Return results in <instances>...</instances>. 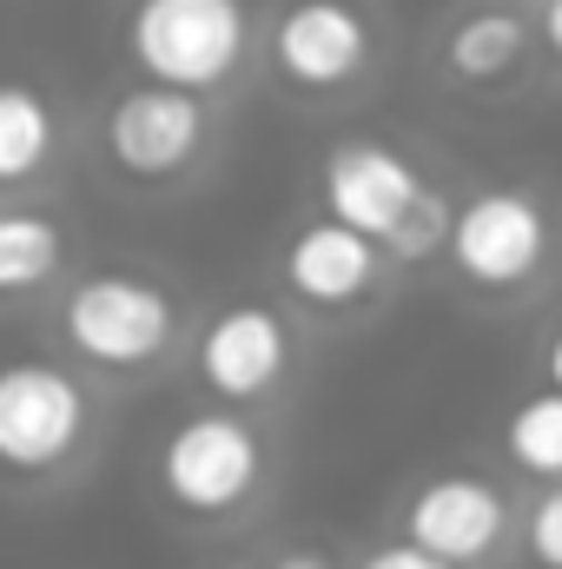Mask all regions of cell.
I'll return each instance as SVG.
<instances>
[{
	"mask_svg": "<svg viewBox=\"0 0 562 569\" xmlns=\"http://www.w3.org/2000/svg\"><path fill=\"white\" fill-rule=\"evenodd\" d=\"M536 40H543V53L562 67V0H536Z\"/></svg>",
	"mask_w": 562,
	"mask_h": 569,
	"instance_id": "cell-18",
	"label": "cell"
},
{
	"mask_svg": "<svg viewBox=\"0 0 562 569\" xmlns=\"http://www.w3.org/2000/svg\"><path fill=\"white\" fill-rule=\"evenodd\" d=\"M219 140V113L212 100L199 93H172V87H152L133 80L107 100L100 113V146H107V166L133 186H179L185 172L205 166V152Z\"/></svg>",
	"mask_w": 562,
	"mask_h": 569,
	"instance_id": "cell-7",
	"label": "cell"
},
{
	"mask_svg": "<svg viewBox=\"0 0 562 569\" xmlns=\"http://www.w3.org/2000/svg\"><path fill=\"white\" fill-rule=\"evenodd\" d=\"M556 259V212L536 186H476L456 199L443 266L476 298H523Z\"/></svg>",
	"mask_w": 562,
	"mask_h": 569,
	"instance_id": "cell-5",
	"label": "cell"
},
{
	"mask_svg": "<svg viewBox=\"0 0 562 569\" xmlns=\"http://www.w3.org/2000/svg\"><path fill=\"white\" fill-rule=\"evenodd\" d=\"M503 457L536 477L543 490L562 483V391H523L510 411H503V430H496Z\"/></svg>",
	"mask_w": 562,
	"mask_h": 569,
	"instance_id": "cell-15",
	"label": "cell"
},
{
	"mask_svg": "<svg viewBox=\"0 0 562 569\" xmlns=\"http://www.w3.org/2000/svg\"><path fill=\"white\" fill-rule=\"evenodd\" d=\"M67 272V219L33 199H7L0 212V298L27 305L33 291L60 284Z\"/></svg>",
	"mask_w": 562,
	"mask_h": 569,
	"instance_id": "cell-13",
	"label": "cell"
},
{
	"mask_svg": "<svg viewBox=\"0 0 562 569\" xmlns=\"http://www.w3.org/2000/svg\"><path fill=\"white\" fill-rule=\"evenodd\" d=\"M404 537L450 569H490L510 537H523V510L483 470H436L404 497Z\"/></svg>",
	"mask_w": 562,
	"mask_h": 569,
	"instance_id": "cell-10",
	"label": "cell"
},
{
	"mask_svg": "<svg viewBox=\"0 0 562 569\" xmlns=\"http://www.w3.org/2000/svg\"><path fill=\"white\" fill-rule=\"evenodd\" d=\"M225 569H272V563H225Z\"/></svg>",
	"mask_w": 562,
	"mask_h": 569,
	"instance_id": "cell-21",
	"label": "cell"
},
{
	"mask_svg": "<svg viewBox=\"0 0 562 569\" xmlns=\"http://www.w3.org/2000/svg\"><path fill=\"white\" fill-rule=\"evenodd\" d=\"M100 430V398L60 358H13L0 371V463L13 483H60Z\"/></svg>",
	"mask_w": 562,
	"mask_h": 569,
	"instance_id": "cell-6",
	"label": "cell"
},
{
	"mask_svg": "<svg viewBox=\"0 0 562 569\" xmlns=\"http://www.w3.org/2000/svg\"><path fill=\"white\" fill-rule=\"evenodd\" d=\"M67 146V113L53 93H40L33 80H13L0 93V186L13 199H27V186L60 159Z\"/></svg>",
	"mask_w": 562,
	"mask_h": 569,
	"instance_id": "cell-14",
	"label": "cell"
},
{
	"mask_svg": "<svg viewBox=\"0 0 562 569\" xmlns=\"http://www.w3.org/2000/svg\"><path fill=\"white\" fill-rule=\"evenodd\" d=\"M384 33L364 0H284L265 33V60L291 93H351L378 73Z\"/></svg>",
	"mask_w": 562,
	"mask_h": 569,
	"instance_id": "cell-8",
	"label": "cell"
},
{
	"mask_svg": "<svg viewBox=\"0 0 562 569\" xmlns=\"http://www.w3.org/2000/svg\"><path fill=\"white\" fill-rule=\"evenodd\" d=\"M516 550H523V563L530 569H562V483H550V490L530 497Z\"/></svg>",
	"mask_w": 562,
	"mask_h": 569,
	"instance_id": "cell-16",
	"label": "cell"
},
{
	"mask_svg": "<svg viewBox=\"0 0 562 569\" xmlns=\"http://www.w3.org/2000/svg\"><path fill=\"white\" fill-rule=\"evenodd\" d=\"M152 483L179 517L232 523L272 490V430L232 405H199L165 425L152 450Z\"/></svg>",
	"mask_w": 562,
	"mask_h": 569,
	"instance_id": "cell-2",
	"label": "cell"
},
{
	"mask_svg": "<svg viewBox=\"0 0 562 569\" xmlns=\"http://www.w3.org/2000/svg\"><path fill=\"white\" fill-rule=\"evenodd\" d=\"M272 569H331V557H324V550H279Z\"/></svg>",
	"mask_w": 562,
	"mask_h": 569,
	"instance_id": "cell-20",
	"label": "cell"
},
{
	"mask_svg": "<svg viewBox=\"0 0 562 569\" xmlns=\"http://www.w3.org/2000/svg\"><path fill=\"white\" fill-rule=\"evenodd\" d=\"M192 365L219 405L252 411V405L279 398L284 378L298 371V331L272 298H232L199 325Z\"/></svg>",
	"mask_w": 562,
	"mask_h": 569,
	"instance_id": "cell-9",
	"label": "cell"
},
{
	"mask_svg": "<svg viewBox=\"0 0 562 569\" xmlns=\"http://www.w3.org/2000/svg\"><path fill=\"white\" fill-rule=\"evenodd\" d=\"M53 331L80 365H93L107 378H145L179 351L185 311H179L165 279L107 266V272H87L60 291Z\"/></svg>",
	"mask_w": 562,
	"mask_h": 569,
	"instance_id": "cell-3",
	"label": "cell"
},
{
	"mask_svg": "<svg viewBox=\"0 0 562 569\" xmlns=\"http://www.w3.org/2000/svg\"><path fill=\"white\" fill-rule=\"evenodd\" d=\"M318 199H324V219L364 232L398 266L443 252L450 219H456V206L443 199V186L430 179L418 152L378 133H351L318 159Z\"/></svg>",
	"mask_w": 562,
	"mask_h": 569,
	"instance_id": "cell-1",
	"label": "cell"
},
{
	"mask_svg": "<svg viewBox=\"0 0 562 569\" xmlns=\"http://www.w3.org/2000/svg\"><path fill=\"white\" fill-rule=\"evenodd\" d=\"M259 20L252 0H133L127 7V60L133 73L172 93H225L252 60Z\"/></svg>",
	"mask_w": 562,
	"mask_h": 569,
	"instance_id": "cell-4",
	"label": "cell"
},
{
	"mask_svg": "<svg viewBox=\"0 0 562 569\" xmlns=\"http://www.w3.org/2000/svg\"><path fill=\"white\" fill-rule=\"evenodd\" d=\"M536 7H516V0H476L463 7L443 40H436V73L443 87H463V93H490L503 80H516L536 53Z\"/></svg>",
	"mask_w": 562,
	"mask_h": 569,
	"instance_id": "cell-12",
	"label": "cell"
},
{
	"mask_svg": "<svg viewBox=\"0 0 562 569\" xmlns=\"http://www.w3.org/2000/svg\"><path fill=\"white\" fill-rule=\"evenodd\" d=\"M358 569H450V563H436V557L418 550L411 537H384V543H371V550L358 557Z\"/></svg>",
	"mask_w": 562,
	"mask_h": 569,
	"instance_id": "cell-17",
	"label": "cell"
},
{
	"mask_svg": "<svg viewBox=\"0 0 562 569\" xmlns=\"http://www.w3.org/2000/svg\"><path fill=\"white\" fill-rule=\"evenodd\" d=\"M536 371H543V391H562V325L543 338V351H536Z\"/></svg>",
	"mask_w": 562,
	"mask_h": 569,
	"instance_id": "cell-19",
	"label": "cell"
},
{
	"mask_svg": "<svg viewBox=\"0 0 562 569\" xmlns=\"http://www.w3.org/2000/svg\"><path fill=\"white\" fill-rule=\"evenodd\" d=\"M391 272H398V259L384 246H371L364 232L338 226V219H304L279 246L284 298H298L318 318H344V311L378 305L391 291Z\"/></svg>",
	"mask_w": 562,
	"mask_h": 569,
	"instance_id": "cell-11",
	"label": "cell"
}]
</instances>
